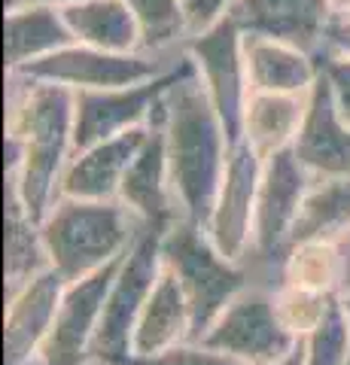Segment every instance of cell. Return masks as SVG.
I'll list each match as a JSON object with an SVG mask.
<instances>
[{
  "label": "cell",
  "mask_w": 350,
  "mask_h": 365,
  "mask_svg": "<svg viewBox=\"0 0 350 365\" xmlns=\"http://www.w3.org/2000/svg\"><path fill=\"white\" fill-rule=\"evenodd\" d=\"M73 40L107 52H138L140 31L125 0H80L64 6Z\"/></svg>",
  "instance_id": "obj_23"
},
{
  "label": "cell",
  "mask_w": 350,
  "mask_h": 365,
  "mask_svg": "<svg viewBox=\"0 0 350 365\" xmlns=\"http://www.w3.org/2000/svg\"><path fill=\"white\" fill-rule=\"evenodd\" d=\"M49 253L43 244L40 222L25 210L19 192L6 186V207H4V292L13 295L40 274H46Z\"/></svg>",
  "instance_id": "obj_22"
},
{
  "label": "cell",
  "mask_w": 350,
  "mask_h": 365,
  "mask_svg": "<svg viewBox=\"0 0 350 365\" xmlns=\"http://www.w3.org/2000/svg\"><path fill=\"white\" fill-rule=\"evenodd\" d=\"M186 58V52H107L73 43L37 64L25 67V76L64 86L71 91H104L122 86H140L162 76Z\"/></svg>",
  "instance_id": "obj_8"
},
{
  "label": "cell",
  "mask_w": 350,
  "mask_h": 365,
  "mask_svg": "<svg viewBox=\"0 0 350 365\" xmlns=\"http://www.w3.org/2000/svg\"><path fill=\"white\" fill-rule=\"evenodd\" d=\"M162 265L180 283L192 311V341H201L238 292L250 287L247 262L222 256L201 225L174 222L162 235Z\"/></svg>",
  "instance_id": "obj_4"
},
{
  "label": "cell",
  "mask_w": 350,
  "mask_h": 365,
  "mask_svg": "<svg viewBox=\"0 0 350 365\" xmlns=\"http://www.w3.org/2000/svg\"><path fill=\"white\" fill-rule=\"evenodd\" d=\"M308 107V95H277V91H250L241 119V140L262 158L292 150Z\"/></svg>",
  "instance_id": "obj_20"
},
{
  "label": "cell",
  "mask_w": 350,
  "mask_h": 365,
  "mask_svg": "<svg viewBox=\"0 0 350 365\" xmlns=\"http://www.w3.org/2000/svg\"><path fill=\"white\" fill-rule=\"evenodd\" d=\"M183 341H192V311L174 274L162 271L159 283L143 304L138 329H134V359L155 356Z\"/></svg>",
  "instance_id": "obj_21"
},
{
  "label": "cell",
  "mask_w": 350,
  "mask_h": 365,
  "mask_svg": "<svg viewBox=\"0 0 350 365\" xmlns=\"http://www.w3.org/2000/svg\"><path fill=\"white\" fill-rule=\"evenodd\" d=\"M162 128L180 220L205 228L222 186L232 140L195 71L168 91Z\"/></svg>",
  "instance_id": "obj_2"
},
{
  "label": "cell",
  "mask_w": 350,
  "mask_h": 365,
  "mask_svg": "<svg viewBox=\"0 0 350 365\" xmlns=\"http://www.w3.org/2000/svg\"><path fill=\"white\" fill-rule=\"evenodd\" d=\"M40 232L52 271L61 274L64 283H73L119 262L143 225L119 198H58L40 220Z\"/></svg>",
  "instance_id": "obj_3"
},
{
  "label": "cell",
  "mask_w": 350,
  "mask_h": 365,
  "mask_svg": "<svg viewBox=\"0 0 350 365\" xmlns=\"http://www.w3.org/2000/svg\"><path fill=\"white\" fill-rule=\"evenodd\" d=\"M244 64L250 91L308 95L320 79V58L287 40L244 34Z\"/></svg>",
  "instance_id": "obj_18"
},
{
  "label": "cell",
  "mask_w": 350,
  "mask_h": 365,
  "mask_svg": "<svg viewBox=\"0 0 350 365\" xmlns=\"http://www.w3.org/2000/svg\"><path fill=\"white\" fill-rule=\"evenodd\" d=\"M73 104L71 88L6 71V186L37 222L58 201L73 155Z\"/></svg>",
  "instance_id": "obj_1"
},
{
  "label": "cell",
  "mask_w": 350,
  "mask_h": 365,
  "mask_svg": "<svg viewBox=\"0 0 350 365\" xmlns=\"http://www.w3.org/2000/svg\"><path fill=\"white\" fill-rule=\"evenodd\" d=\"M304 365H347L350 359V302L338 295L317 329L302 341Z\"/></svg>",
  "instance_id": "obj_27"
},
{
  "label": "cell",
  "mask_w": 350,
  "mask_h": 365,
  "mask_svg": "<svg viewBox=\"0 0 350 365\" xmlns=\"http://www.w3.org/2000/svg\"><path fill=\"white\" fill-rule=\"evenodd\" d=\"M232 0H183V9H186V19H189V31L198 34L210 28L217 19H222L229 13Z\"/></svg>",
  "instance_id": "obj_31"
},
{
  "label": "cell",
  "mask_w": 350,
  "mask_h": 365,
  "mask_svg": "<svg viewBox=\"0 0 350 365\" xmlns=\"http://www.w3.org/2000/svg\"><path fill=\"white\" fill-rule=\"evenodd\" d=\"M201 344L238 359L241 365H265L289 356L299 341L287 332L274 307V289L250 283L213 319Z\"/></svg>",
  "instance_id": "obj_10"
},
{
  "label": "cell",
  "mask_w": 350,
  "mask_h": 365,
  "mask_svg": "<svg viewBox=\"0 0 350 365\" xmlns=\"http://www.w3.org/2000/svg\"><path fill=\"white\" fill-rule=\"evenodd\" d=\"M162 271H165L162 232L143 228L110 283L86 365H131L134 362V329H138L143 304L150 299L153 287L159 283Z\"/></svg>",
  "instance_id": "obj_6"
},
{
  "label": "cell",
  "mask_w": 350,
  "mask_h": 365,
  "mask_svg": "<svg viewBox=\"0 0 350 365\" xmlns=\"http://www.w3.org/2000/svg\"><path fill=\"white\" fill-rule=\"evenodd\" d=\"M146 134H150V128H134L128 134H119L95 146H86V150H76L61 174L58 198H86V201L119 198L125 170L134 162Z\"/></svg>",
  "instance_id": "obj_17"
},
{
  "label": "cell",
  "mask_w": 350,
  "mask_h": 365,
  "mask_svg": "<svg viewBox=\"0 0 350 365\" xmlns=\"http://www.w3.org/2000/svg\"><path fill=\"white\" fill-rule=\"evenodd\" d=\"M122 259L107 265L104 271L92 274V277L67 283L58 314H55V323L31 365H86L98 323H101V311H104V299Z\"/></svg>",
  "instance_id": "obj_11"
},
{
  "label": "cell",
  "mask_w": 350,
  "mask_h": 365,
  "mask_svg": "<svg viewBox=\"0 0 350 365\" xmlns=\"http://www.w3.org/2000/svg\"><path fill=\"white\" fill-rule=\"evenodd\" d=\"M320 76L329 86L341 116L350 122V55H326L320 61Z\"/></svg>",
  "instance_id": "obj_30"
},
{
  "label": "cell",
  "mask_w": 350,
  "mask_h": 365,
  "mask_svg": "<svg viewBox=\"0 0 350 365\" xmlns=\"http://www.w3.org/2000/svg\"><path fill=\"white\" fill-rule=\"evenodd\" d=\"M140 31V52H180L189 37L183 0H125Z\"/></svg>",
  "instance_id": "obj_26"
},
{
  "label": "cell",
  "mask_w": 350,
  "mask_h": 365,
  "mask_svg": "<svg viewBox=\"0 0 350 365\" xmlns=\"http://www.w3.org/2000/svg\"><path fill=\"white\" fill-rule=\"evenodd\" d=\"M326 55H350V16L341 19H329V28H326Z\"/></svg>",
  "instance_id": "obj_32"
},
{
  "label": "cell",
  "mask_w": 350,
  "mask_h": 365,
  "mask_svg": "<svg viewBox=\"0 0 350 365\" xmlns=\"http://www.w3.org/2000/svg\"><path fill=\"white\" fill-rule=\"evenodd\" d=\"M335 299L338 295H332V292H314V289L292 287V283H280V287L274 289L277 317L296 341H302L308 332L317 329V323L329 314Z\"/></svg>",
  "instance_id": "obj_28"
},
{
  "label": "cell",
  "mask_w": 350,
  "mask_h": 365,
  "mask_svg": "<svg viewBox=\"0 0 350 365\" xmlns=\"http://www.w3.org/2000/svg\"><path fill=\"white\" fill-rule=\"evenodd\" d=\"M292 153L311 177H350V122L341 116L323 76L308 91Z\"/></svg>",
  "instance_id": "obj_14"
},
{
  "label": "cell",
  "mask_w": 350,
  "mask_h": 365,
  "mask_svg": "<svg viewBox=\"0 0 350 365\" xmlns=\"http://www.w3.org/2000/svg\"><path fill=\"white\" fill-rule=\"evenodd\" d=\"M244 34L287 40L323 61L329 9L323 0H232L229 13Z\"/></svg>",
  "instance_id": "obj_15"
},
{
  "label": "cell",
  "mask_w": 350,
  "mask_h": 365,
  "mask_svg": "<svg viewBox=\"0 0 350 365\" xmlns=\"http://www.w3.org/2000/svg\"><path fill=\"white\" fill-rule=\"evenodd\" d=\"M73 4H80V0H6V9L9 6H73Z\"/></svg>",
  "instance_id": "obj_33"
},
{
  "label": "cell",
  "mask_w": 350,
  "mask_h": 365,
  "mask_svg": "<svg viewBox=\"0 0 350 365\" xmlns=\"http://www.w3.org/2000/svg\"><path fill=\"white\" fill-rule=\"evenodd\" d=\"M186 58L205 86L210 104L217 107L232 143L241 140V119L250 98V79L244 64V31L232 16L217 19L210 28L189 34L183 43Z\"/></svg>",
  "instance_id": "obj_9"
},
{
  "label": "cell",
  "mask_w": 350,
  "mask_h": 365,
  "mask_svg": "<svg viewBox=\"0 0 350 365\" xmlns=\"http://www.w3.org/2000/svg\"><path fill=\"white\" fill-rule=\"evenodd\" d=\"M265 365H304V356H302V344L289 353V356L284 359H277V362H265Z\"/></svg>",
  "instance_id": "obj_35"
},
{
  "label": "cell",
  "mask_w": 350,
  "mask_h": 365,
  "mask_svg": "<svg viewBox=\"0 0 350 365\" xmlns=\"http://www.w3.org/2000/svg\"><path fill=\"white\" fill-rule=\"evenodd\" d=\"M326 9H329V19H341L350 16V0H323Z\"/></svg>",
  "instance_id": "obj_34"
},
{
  "label": "cell",
  "mask_w": 350,
  "mask_h": 365,
  "mask_svg": "<svg viewBox=\"0 0 350 365\" xmlns=\"http://www.w3.org/2000/svg\"><path fill=\"white\" fill-rule=\"evenodd\" d=\"M195 67L189 58L180 61L174 71L150 79L140 86H122L104 91H73V153L95 146L110 137L128 134L134 128H150L162 116L165 98L180 79L189 76Z\"/></svg>",
  "instance_id": "obj_7"
},
{
  "label": "cell",
  "mask_w": 350,
  "mask_h": 365,
  "mask_svg": "<svg viewBox=\"0 0 350 365\" xmlns=\"http://www.w3.org/2000/svg\"><path fill=\"white\" fill-rule=\"evenodd\" d=\"M350 241H299L289 244L280 268V283L314 292H344Z\"/></svg>",
  "instance_id": "obj_25"
},
{
  "label": "cell",
  "mask_w": 350,
  "mask_h": 365,
  "mask_svg": "<svg viewBox=\"0 0 350 365\" xmlns=\"http://www.w3.org/2000/svg\"><path fill=\"white\" fill-rule=\"evenodd\" d=\"M131 365H241V362L201 344V341H183V344L155 353V356H138Z\"/></svg>",
  "instance_id": "obj_29"
},
{
  "label": "cell",
  "mask_w": 350,
  "mask_h": 365,
  "mask_svg": "<svg viewBox=\"0 0 350 365\" xmlns=\"http://www.w3.org/2000/svg\"><path fill=\"white\" fill-rule=\"evenodd\" d=\"M64 277L52 268L31 280L28 287L6 295L4 311V362L6 365H31L40 353L49 329L58 314L61 295H64Z\"/></svg>",
  "instance_id": "obj_16"
},
{
  "label": "cell",
  "mask_w": 350,
  "mask_h": 365,
  "mask_svg": "<svg viewBox=\"0 0 350 365\" xmlns=\"http://www.w3.org/2000/svg\"><path fill=\"white\" fill-rule=\"evenodd\" d=\"M341 295L350 302V262H347V277H344V292H341Z\"/></svg>",
  "instance_id": "obj_36"
},
{
  "label": "cell",
  "mask_w": 350,
  "mask_h": 365,
  "mask_svg": "<svg viewBox=\"0 0 350 365\" xmlns=\"http://www.w3.org/2000/svg\"><path fill=\"white\" fill-rule=\"evenodd\" d=\"M119 201L134 213V220L143 228H153V232L165 235L174 222H180V210L171 189V168H168L162 116L150 125V134L140 143L134 162L128 165L125 180H122V189H119Z\"/></svg>",
  "instance_id": "obj_13"
},
{
  "label": "cell",
  "mask_w": 350,
  "mask_h": 365,
  "mask_svg": "<svg viewBox=\"0 0 350 365\" xmlns=\"http://www.w3.org/2000/svg\"><path fill=\"white\" fill-rule=\"evenodd\" d=\"M64 9L58 6H9L4 21L6 71H25L49 55L73 46Z\"/></svg>",
  "instance_id": "obj_19"
},
{
  "label": "cell",
  "mask_w": 350,
  "mask_h": 365,
  "mask_svg": "<svg viewBox=\"0 0 350 365\" xmlns=\"http://www.w3.org/2000/svg\"><path fill=\"white\" fill-rule=\"evenodd\" d=\"M347 365H350V359H347Z\"/></svg>",
  "instance_id": "obj_37"
},
{
  "label": "cell",
  "mask_w": 350,
  "mask_h": 365,
  "mask_svg": "<svg viewBox=\"0 0 350 365\" xmlns=\"http://www.w3.org/2000/svg\"><path fill=\"white\" fill-rule=\"evenodd\" d=\"M350 241V177H314L289 244Z\"/></svg>",
  "instance_id": "obj_24"
},
{
  "label": "cell",
  "mask_w": 350,
  "mask_h": 365,
  "mask_svg": "<svg viewBox=\"0 0 350 365\" xmlns=\"http://www.w3.org/2000/svg\"><path fill=\"white\" fill-rule=\"evenodd\" d=\"M314 177L304 170L292 150L274 153L262 162V177H259L256 192V220H253V244L247 253V268L250 280L259 287L277 289L280 268L289 250L292 225L299 220L302 201L308 195Z\"/></svg>",
  "instance_id": "obj_5"
},
{
  "label": "cell",
  "mask_w": 350,
  "mask_h": 365,
  "mask_svg": "<svg viewBox=\"0 0 350 365\" xmlns=\"http://www.w3.org/2000/svg\"><path fill=\"white\" fill-rule=\"evenodd\" d=\"M259 177H262V158L244 140L232 143L225 177L217 192V201H213V210L205 222V232L217 244L220 253L235 262H244L253 244Z\"/></svg>",
  "instance_id": "obj_12"
}]
</instances>
